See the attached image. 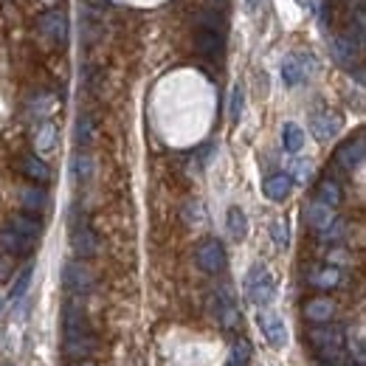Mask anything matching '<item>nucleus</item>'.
Instances as JSON below:
<instances>
[{"label":"nucleus","instance_id":"f257e3e1","mask_svg":"<svg viewBox=\"0 0 366 366\" xmlns=\"http://www.w3.org/2000/svg\"><path fill=\"white\" fill-rule=\"evenodd\" d=\"M310 344L324 358V364H336L344 358V333L338 327L319 324L316 330H310Z\"/></svg>","mask_w":366,"mask_h":366},{"label":"nucleus","instance_id":"f03ea898","mask_svg":"<svg viewBox=\"0 0 366 366\" xmlns=\"http://www.w3.org/2000/svg\"><path fill=\"white\" fill-rule=\"evenodd\" d=\"M245 293H248V299H251L254 305H259V307L271 305L273 296H276V279H273V273H271L265 265H254V268L248 271V276H245Z\"/></svg>","mask_w":366,"mask_h":366},{"label":"nucleus","instance_id":"7ed1b4c3","mask_svg":"<svg viewBox=\"0 0 366 366\" xmlns=\"http://www.w3.org/2000/svg\"><path fill=\"white\" fill-rule=\"evenodd\" d=\"M194 259H197L200 271H206V273H220L225 268V262H228L225 248H223L220 240H203L197 245V251H194Z\"/></svg>","mask_w":366,"mask_h":366},{"label":"nucleus","instance_id":"20e7f679","mask_svg":"<svg viewBox=\"0 0 366 366\" xmlns=\"http://www.w3.org/2000/svg\"><path fill=\"white\" fill-rule=\"evenodd\" d=\"M208 307H211L214 319H217L223 327H237V324H240V313H237L234 296H231L225 288H217V290L208 296Z\"/></svg>","mask_w":366,"mask_h":366},{"label":"nucleus","instance_id":"39448f33","mask_svg":"<svg viewBox=\"0 0 366 366\" xmlns=\"http://www.w3.org/2000/svg\"><path fill=\"white\" fill-rule=\"evenodd\" d=\"M62 282H65V288L71 293H88L93 288V273L82 262H68L65 265V273H62Z\"/></svg>","mask_w":366,"mask_h":366},{"label":"nucleus","instance_id":"423d86ee","mask_svg":"<svg viewBox=\"0 0 366 366\" xmlns=\"http://www.w3.org/2000/svg\"><path fill=\"white\" fill-rule=\"evenodd\" d=\"M62 324H65V338H73V336H85L90 333L88 330V313L82 307L79 299H71L65 305V316H62Z\"/></svg>","mask_w":366,"mask_h":366},{"label":"nucleus","instance_id":"0eeeda50","mask_svg":"<svg viewBox=\"0 0 366 366\" xmlns=\"http://www.w3.org/2000/svg\"><path fill=\"white\" fill-rule=\"evenodd\" d=\"M40 31L51 40V42H65L68 40V17L59 8H48L40 17Z\"/></svg>","mask_w":366,"mask_h":366},{"label":"nucleus","instance_id":"6e6552de","mask_svg":"<svg viewBox=\"0 0 366 366\" xmlns=\"http://www.w3.org/2000/svg\"><path fill=\"white\" fill-rule=\"evenodd\" d=\"M310 130H313V136L319 138V141H333L338 133H341V116L338 113H333V110H321V113H316L313 116V122H310Z\"/></svg>","mask_w":366,"mask_h":366},{"label":"nucleus","instance_id":"1a4fd4ad","mask_svg":"<svg viewBox=\"0 0 366 366\" xmlns=\"http://www.w3.org/2000/svg\"><path fill=\"white\" fill-rule=\"evenodd\" d=\"M71 245H73V254L79 259H88L96 254V234L90 231L88 223H73V231H71Z\"/></svg>","mask_w":366,"mask_h":366},{"label":"nucleus","instance_id":"9d476101","mask_svg":"<svg viewBox=\"0 0 366 366\" xmlns=\"http://www.w3.org/2000/svg\"><path fill=\"white\" fill-rule=\"evenodd\" d=\"M259 324H262V333H265V338L273 350L288 347V327H285L282 319H276L273 313H259Z\"/></svg>","mask_w":366,"mask_h":366},{"label":"nucleus","instance_id":"9b49d317","mask_svg":"<svg viewBox=\"0 0 366 366\" xmlns=\"http://www.w3.org/2000/svg\"><path fill=\"white\" fill-rule=\"evenodd\" d=\"M364 155H366L364 136H358L355 141L341 144V150L336 153V164H338V167H344L347 172H353V170H358V167L364 164Z\"/></svg>","mask_w":366,"mask_h":366},{"label":"nucleus","instance_id":"f8f14e48","mask_svg":"<svg viewBox=\"0 0 366 366\" xmlns=\"http://www.w3.org/2000/svg\"><path fill=\"white\" fill-rule=\"evenodd\" d=\"M0 245H3V251L14 254V256H25V254H31V248H34V240L23 237L20 231H14V228L6 223V225L0 228Z\"/></svg>","mask_w":366,"mask_h":366},{"label":"nucleus","instance_id":"ddd939ff","mask_svg":"<svg viewBox=\"0 0 366 366\" xmlns=\"http://www.w3.org/2000/svg\"><path fill=\"white\" fill-rule=\"evenodd\" d=\"M333 316H336V302L327 296H316L305 305V319L313 324H330Z\"/></svg>","mask_w":366,"mask_h":366},{"label":"nucleus","instance_id":"4468645a","mask_svg":"<svg viewBox=\"0 0 366 366\" xmlns=\"http://www.w3.org/2000/svg\"><path fill=\"white\" fill-rule=\"evenodd\" d=\"M262 191H265L273 203H285V200L290 197V191H293V178H290V175H285V172H276V175L265 178Z\"/></svg>","mask_w":366,"mask_h":366},{"label":"nucleus","instance_id":"2eb2a0df","mask_svg":"<svg viewBox=\"0 0 366 366\" xmlns=\"http://www.w3.org/2000/svg\"><path fill=\"white\" fill-rule=\"evenodd\" d=\"M341 279H344V273L336 265H324V268H316L310 273V285L319 288V290H333V288L341 285Z\"/></svg>","mask_w":366,"mask_h":366},{"label":"nucleus","instance_id":"dca6fc26","mask_svg":"<svg viewBox=\"0 0 366 366\" xmlns=\"http://www.w3.org/2000/svg\"><path fill=\"white\" fill-rule=\"evenodd\" d=\"M93 350H96V338H93L90 333H85V336H73V338H65V355H68V358L82 361V358L93 355Z\"/></svg>","mask_w":366,"mask_h":366},{"label":"nucleus","instance_id":"f3484780","mask_svg":"<svg viewBox=\"0 0 366 366\" xmlns=\"http://www.w3.org/2000/svg\"><path fill=\"white\" fill-rule=\"evenodd\" d=\"M20 170H23V175H25L28 181L40 183V186L51 181V170H48V164H45L42 158H37V155H25V158L20 161Z\"/></svg>","mask_w":366,"mask_h":366},{"label":"nucleus","instance_id":"a211bd4d","mask_svg":"<svg viewBox=\"0 0 366 366\" xmlns=\"http://www.w3.org/2000/svg\"><path fill=\"white\" fill-rule=\"evenodd\" d=\"M194 48H197L203 57H217L220 48H223V40H220V34H217L214 28H200V31L194 34Z\"/></svg>","mask_w":366,"mask_h":366},{"label":"nucleus","instance_id":"6ab92c4d","mask_svg":"<svg viewBox=\"0 0 366 366\" xmlns=\"http://www.w3.org/2000/svg\"><path fill=\"white\" fill-rule=\"evenodd\" d=\"M305 76H307V68H305L302 57H288V59L282 62V82H285L288 88L302 85V82H305Z\"/></svg>","mask_w":366,"mask_h":366},{"label":"nucleus","instance_id":"aec40b11","mask_svg":"<svg viewBox=\"0 0 366 366\" xmlns=\"http://www.w3.org/2000/svg\"><path fill=\"white\" fill-rule=\"evenodd\" d=\"M333 220H336V208H330V206H324V203H319V200L307 206V223H310L316 231H324Z\"/></svg>","mask_w":366,"mask_h":366},{"label":"nucleus","instance_id":"412c9836","mask_svg":"<svg viewBox=\"0 0 366 366\" xmlns=\"http://www.w3.org/2000/svg\"><path fill=\"white\" fill-rule=\"evenodd\" d=\"M54 144H57V124H54V122L40 124L37 133H34V150H37L40 155H45V153L54 150Z\"/></svg>","mask_w":366,"mask_h":366},{"label":"nucleus","instance_id":"4be33fe9","mask_svg":"<svg viewBox=\"0 0 366 366\" xmlns=\"http://www.w3.org/2000/svg\"><path fill=\"white\" fill-rule=\"evenodd\" d=\"M8 225H11L14 231H20L23 237H28V240H37L40 231H42V223H40L34 214H14V217L8 220Z\"/></svg>","mask_w":366,"mask_h":366},{"label":"nucleus","instance_id":"5701e85b","mask_svg":"<svg viewBox=\"0 0 366 366\" xmlns=\"http://www.w3.org/2000/svg\"><path fill=\"white\" fill-rule=\"evenodd\" d=\"M341 200H344L341 183L333 181V178H324V181L319 183V203H324V206L336 208V206H341Z\"/></svg>","mask_w":366,"mask_h":366},{"label":"nucleus","instance_id":"b1692460","mask_svg":"<svg viewBox=\"0 0 366 366\" xmlns=\"http://www.w3.org/2000/svg\"><path fill=\"white\" fill-rule=\"evenodd\" d=\"M282 147H285V153H299L305 147V130L299 124L288 122L282 127Z\"/></svg>","mask_w":366,"mask_h":366},{"label":"nucleus","instance_id":"393cba45","mask_svg":"<svg viewBox=\"0 0 366 366\" xmlns=\"http://www.w3.org/2000/svg\"><path fill=\"white\" fill-rule=\"evenodd\" d=\"M20 200H23V206H25L28 211H42V208L48 206V194H45V189H40L37 183H34V186H25V189L20 191Z\"/></svg>","mask_w":366,"mask_h":366},{"label":"nucleus","instance_id":"a878e982","mask_svg":"<svg viewBox=\"0 0 366 366\" xmlns=\"http://www.w3.org/2000/svg\"><path fill=\"white\" fill-rule=\"evenodd\" d=\"M225 223H228V234H231L234 240H242V237L248 234V217H245V211H242L240 206H231V208H228Z\"/></svg>","mask_w":366,"mask_h":366},{"label":"nucleus","instance_id":"bb28decb","mask_svg":"<svg viewBox=\"0 0 366 366\" xmlns=\"http://www.w3.org/2000/svg\"><path fill=\"white\" fill-rule=\"evenodd\" d=\"M71 175H73L76 183L90 181V175H93V161H90L88 153H76V155L71 158Z\"/></svg>","mask_w":366,"mask_h":366},{"label":"nucleus","instance_id":"cd10ccee","mask_svg":"<svg viewBox=\"0 0 366 366\" xmlns=\"http://www.w3.org/2000/svg\"><path fill=\"white\" fill-rule=\"evenodd\" d=\"M358 48H361V45H355L353 37H338V40H336V59H338L341 65L353 68V62H355V57H358Z\"/></svg>","mask_w":366,"mask_h":366},{"label":"nucleus","instance_id":"c85d7f7f","mask_svg":"<svg viewBox=\"0 0 366 366\" xmlns=\"http://www.w3.org/2000/svg\"><path fill=\"white\" fill-rule=\"evenodd\" d=\"M251 344L245 341V338H240V341H234L231 344V355H228V366H248L251 364Z\"/></svg>","mask_w":366,"mask_h":366},{"label":"nucleus","instance_id":"c756f323","mask_svg":"<svg viewBox=\"0 0 366 366\" xmlns=\"http://www.w3.org/2000/svg\"><path fill=\"white\" fill-rule=\"evenodd\" d=\"M242 105H245V90H242V85H234L231 88V99H228V119L231 122H240Z\"/></svg>","mask_w":366,"mask_h":366},{"label":"nucleus","instance_id":"7c9ffc66","mask_svg":"<svg viewBox=\"0 0 366 366\" xmlns=\"http://www.w3.org/2000/svg\"><path fill=\"white\" fill-rule=\"evenodd\" d=\"M73 138H76V144H79V147H88V144L93 141V122H90L88 116H79V119H76Z\"/></svg>","mask_w":366,"mask_h":366},{"label":"nucleus","instance_id":"2f4dec72","mask_svg":"<svg viewBox=\"0 0 366 366\" xmlns=\"http://www.w3.org/2000/svg\"><path fill=\"white\" fill-rule=\"evenodd\" d=\"M271 237H273V242H276L279 248H288V245H290V225H288L285 217H276V220H273Z\"/></svg>","mask_w":366,"mask_h":366},{"label":"nucleus","instance_id":"473e14b6","mask_svg":"<svg viewBox=\"0 0 366 366\" xmlns=\"http://www.w3.org/2000/svg\"><path fill=\"white\" fill-rule=\"evenodd\" d=\"M31 276H34V265H25L17 279H14V288H11V299H23L28 293V285H31Z\"/></svg>","mask_w":366,"mask_h":366},{"label":"nucleus","instance_id":"72a5a7b5","mask_svg":"<svg viewBox=\"0 0 366 366\" xmlns=\"http://www.w3.org/2000/svg\"><path fill=\"white\" fill-rule=\"evenodd\" d=\"M319 234H321V240H324V242H338V240L344 237V220H338V217H336V220H333L324 231H319Z\"/></svg>","mask_w":366,"mask_h":366},{"label":"nucleus","instance_id":"f704fd0d","mask_svg":"<svg viewBox=\"0 0 366 366\" xmlns=\"http://www.w3.org/2000/svg\"><path fill=\"white\" fill-rule=\"evenodd\" d=\"M290 172H293V178L299 183H307L313 178V167H310V161H296L293 167H290Z\"/></svg>","mask_w":366,"mask_h":366},{"label":"nucleus","instance_id":"c9c22d12","mask_svg":"<svg viewBox=\"0 0 366 366\" xmlns=\"http://www.w3.org/2000/svg\"><path fill=\"white\" fill-rule=\"evenodd\" d=\"M262 6H265V0H245V11L248 14H256Z\"/></svg>","mask_w":366,"mask_h":366},{"label":"nucleus","instance_id":"e433bc0d","mask_svg":"<svg viewBox=\"0 0 366 366\" xmlns=\"http://www.w3.org/2000/svg\"><path fill=\"white\" fill-rule=\"evenodd\" d=\"M42 3H48V6H54V3H57V0H42Z\"/></svg>","mask_w":366,"mask_h":366},{"label":"nucleus","instance_id":"4c0bfd02","mask_svg":"<svg viewBox=\"0 0 366 366\" xmlns=\"http://www.w3.org/2000/svg\"><path fill=\"white\" fill-rule=\"evenodd\" d=\"M350 366H364V364H361V361H355V364H350Z\"/></svg>","mask_w":366,"mask_h":366},{"label":"nucleus","instance_id":"58836bf2","mask_svg":"<svg viewBox=\"0 0 366 366\" xmlns=\"http://www.w3.org/2000/svg\"><path fill=\"white\" fill-rule=\"evenodd\" d=\"M319 366H338V364H319Z\"/></svg>","mask_w":366,"mask_h":366},{"label":"nucleus","instance_id":"ea45409f","mask_svg":"<svg viewBox=\"0 0 366 366\" xmlns=\"http://www.w3.org/2000/svg\"><path fill=\"white\" fill-rule=\"evenodd\" d=\"M211 3H225V0H211Z\"/></svg>","mask_w":366,"mask_h":366},{"label":"nucleus","instance_id":"a19ab883","mask_svg":"<svg viewBox=\"0 0 366 366\" xmlns=\"http://www.w3.org/2000/svg\"><path fill=\"white\" fill-rule=\"evenodd\" d=\"M0 310H3V299H0Z\"/></svg>","mask_w":366,"mask_h":366},{"label":"nucleus","instance_id":"79ce46f5","mask_svg":"<svg viewBox=\"0 0 366 366\" xmlns=\"http://www.w3.org/2000/svg\"><path fill=\"white\" fill-rule=\"evenodd\" d=\"M93 3H105V0H93Z\"/></svg>","mask_w":366,"mask_h":366},{"label":"nucleus","instance_id":"37998d69","mask_svg":"<svg viewBox=\"0 0 366 366\" xmlns=\"http://www.w3.org/2000/svg\"><path fill=\"white\" fill-rule=\"evenodd\" d=\"M3 366H11V364H3Z\"/></svg>","mask_w":366,"mask_h":366}]
</instances>
